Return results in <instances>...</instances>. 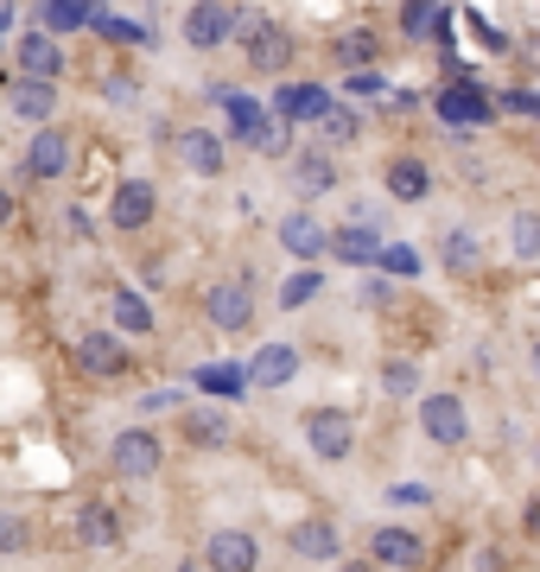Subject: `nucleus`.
Listing matches in <instances>:
<instances>
[{
	"mask_svg": "<svg viewBox=\"0 0 540 572\" xmlns=\"http://www.w3.org/2000/svg\"><path fill=\"white\" fill-rule=\"evenodd\" d=\"M306 439H311L318 458H350L357 426H350V414H337V407H311V414H306Z\"/></svg>",
	"mask_w": 540,
	"mask_h": 572,
	"instance_id": "4",
	"label": "nucleus"
},
{
	"mask_svg": "<svg viewBox=\"0 0 540 572\" xmlns=\"http://www.w3.org/2000/svg\"><path fill=\"white\" fill-rule=\"evenodd\" d=\"M280 115H293V121H325L331 96L325 89H280Z\"/></svg>",
	"mask_w": 540,
	"mask_h": 572,
	"instance_id": "25",
	"label": "nucleus"
},
{
	"mask_svg": "<svg viewBox=\"0 0 540 572\" xmlns=\"http://www.w3.org/2000/svg\"><path fill=\"white\" fill-rule=\"evenodd\" d=\"M103 7L96 0H45V32H77V27H96Z\"/></svg>",
	"mask_w": 540,
	"mask_h": 572,
	"instance_id": "19",
	"label": "nucleus"
},
{
	"mask_svg": "<svg viewBox=\"0 0 540 572\" xmlns=\"http://www.w3.org/2000/svg\"><path fill=\"white\" fill-rule=\"evenodd\" d=\"M369 553H375V566H420V534L413 528H375Z\"/></svg>",
	"mask_w": 540,
	"mask_h": 572,
	"instance_id": "13",
	"label": "nucleus"
},
{
	"mask_svg": "<svg viewBox=\"0 0 540 572\" xmlns=\"http://www.w3.org/2000/svg\"><path fill=\"white\" fill-rule=\"evenodd\" d=\"M534 375H540V343H534Z\"/></svg>",
	"mask_w": 540,
	"mask_h": 572,
	"instance_id": "46",
	"label": "nucleus"
},
{
	"mask_svg": "<svg viewBox=\"0 0 540 572\" xmlns=\"http://www.w3.org/2000/svg\"><path fill=\"white\" fill-rule=\"evenodd\" d=\"M388 191H394L401 204H420V198L433 191V179H426V166H420V159H394V166H388Z\"/></svg>",
	"mask_w": 540,
	"mask_h": 572,
	"instance_id": "21",
	"label": "nucleus"
},
{
	"mask_svg": "<svg viewBox=\"0 0 540 572\" xmlns=\"http://www.w3.org/2000/svg\"><path fill=\"white\" fill-rule=\"evenodd\" d=\"M13 57H20V71H27L32 83H52L57 71H64V52H57V39H52L45 27H39V32H27V39H20V52H13Z\"/></svg>",
	"mask_w": 540,
	"mask_h": 572,
	"instance_id": "8",
	"label": "nucleus"
},
{
	"mask_svg": "<svg viewBox=\"0 0 540 572\" xmlns=\"http://www.w3.org/2000/svg\"><path fill=\"white\" fill-rule=\"evenodd\" d=\"M71 166V140L57 128H39L32 134V147H27V179H57Z\"/></svg>",
	"mask_w": 540,
	"mask_h": 572,
	"instance_id": "9",
	"label": "nucleus"
},
{
	"mask_svg": "<svg viewBox=\"0 0 540 572\" xmlns=\"http://www.w3.org/2000/svg\"><path fill=\"white\" fill-rule=\"evenodd\" d=\"M388 496H394V502H426V484H394Z\"/></svg>",
	"mask_w": 540,
	"mask_h": 572,
	"instance_id": "42",
	"label": "nucleus"
},
{
	"mask_svg": "<svg viewBox=\"0 0 540 572\" xmlns=\"http://www.w3.org/2000/svg\"><path fill=\"white\" fill-rule=\"evenodd\" d=\"M248 375H255L261 389H286V382L299 375V357H293L286 343H267V350H261L255 363H248Z\"/></svg>",
	"mask_w": 540,
	"mask_h": 572,
	"instance_id": "15",
	"label": "nucleus"
},
{
	"mask_svg": "<svg viewBox=\"0 0 540 572\" xmlns=\"http://www.w3.org/2000/svg\"><path fill=\"white\" fill-rule=\"evenodd\" d=\"M438 115H445L452 128H464V121L477 128V121H489V96L477 89V83H452V89L438 96Z\"/></svg>",
	"mask_w": 540,
	"mask_h": 572,
	"instance_id": "11",
	"label": "nucleus"
},
{
	"mask_svg": "<svg viewBox=\"0 0 540 572\" xmlns=\"http://www.w3.org/2000/svg\"><path fill=\"white\" fill-rule=\"evenodd\" d=\"M27 547V521L20 516H0V553H20Z\"/></svg>",
	"mask_w": 540,
	"mask_h": 572,
	"instance_id": "39",
	"label": "nucleus"
},
{
	"mask_svg": "<svg viewBox=\"0 0 540 572\" xmlns=\"http://www.w3.org/2000/svg\"><path fill=\"white\" fill-rule=\"evenodd\" d=\"M184 39H191L198 52H216L223 39H235V7H223V0H198V7L184 13Z\"/></svg>",
	"mask_w": 540,
	"mask_h": 572,
	"instance_id": "3",
	"label": "nucleus"
},
{
	"mask_svg": "<svg viewBox=\"0 0 540 572\" xmlns=\"http://www.w3.org/2000/svg\"><path fill=\"white\" fill-rule=\"evenodd\" d=\"M382 267L388 274H420V255H413L407 242H394V248H382Z\"/></svg>",
	"mask_w": 540,
	"mask_h": 572,
	"instance_id": "37",
	"label": "nucleus"
},
{
	"mask_svg": "<svg viewBox=\"0 0 540 572\" xmlns=\"http://www.w3.org/2000/svg\"><path fill=\"white\" fill-rule=\"evenodd\" d=\"M153 210H159L153 184H147V179H121V184H115V204H108V223H115V230H147V223H153Z\"/></svg>",
	"mask_w": 540,
	"mask_h": 572,
	"instance_id": "5",
	"label": "nucleus"
},
{
	"mask_svg": "<svg viewBox=\"0 0 540 572\" xmlns=\"http://www.w3.org/2000/svg\"><path fill=\"white\" fill-rule=\"evenodd\" d=\"M115 331H128V338H147V331H153V313H147L140 293H115Z\"/></svg>",
	"mask_w": 540,
	"mask_h": 572,
	"instance_id": "26",
	"label": "nucleus"
},
{
	"mask_svg": "<svg viewBox=\"0 0 540 572\" xmlns=\"http://www.w3.org/2000/svg\"><path fill=\"white\" fill-rule=\"evenodd\" d=\"M0 27H7V13H0Z\"/></svg>",
	"mask_w": 540,
	"mask_h": 572,
	"instance_id": "47",
	"label": "nucleus"
},
{
	"mask_svg": "<svg viewBox=\"0 0 540 572\" xmlns=\"http://www.w3.org/2000/svg\"><path fill=\"white\" fill-rule=\"evenodd\" d=\"M77 534H83V547H121V516L103 509V502H83Z\"/></svg>",
	"mask_w": 540,
	"mask_h": 572,
	"instance_id": "16",
	"label": "nucleus"
},
{
	"mask_svg": "<svg viewBox=\"0 0 540 572\" xmlns=\"http://www.w3.org/2000/svg\"><path fill=\"white\" fill-rule=\"evenodd\" d=\"M470 261H477V235L452 230L445 235V267H470Z\"/></svg>",
	"mask_w": 540,
	"mask_h": 572,
	"instance_id": "34",
	"label": "nucleus"
},
{
	"mask_svg": "<svg viewBox=\"0 0 540 572\" xmlns=\"http://www.w3.org/2000/svg\"><path fill=\"white\" fill-rule=\"evenodd\" d=\"M7 216H13V198H7V191H0V230H7Z\"/></svg>",
	"mask_w": 540,
	"mask_h": 572,
	"instance_id": "44",
	"label": "nucleus"
},
{
	"mask_svg": "<svg viewBox=\"0 0 540 572\" xmlns=\"http://www.w3.org/2000/svg\"><path fill=\"white\" fill-rule=\"evenodd\" d=\"M528 534H534V541H540V502H534V509H528Z\"/></svg>",
	"mask_w": 540,
	"mask_h": 572,
	"instance_id": "43",
	"label": "nucleus"
},
{
	"mask_svg": "<svg viewBox=\"0 0 540 572\" xmlns=\"http://www.w3.org/2000/svg\"><path fill=\"white\" fill-rule=\"evenodd\" d=\"M401 27H407V39H433V27H445V13H438V0H407Z\"/></svg>",
	"mask_w": 540,
	"mask_h": 572,
	"instance_id": "29",
	"label": "nucleus"
},
{
	"mask_svg": "<svg viewBox=\"0 0 540 572\" xmlns=\"http://www.w3.org/2000/svg\"><path fill=\"white\" fill-rule=\"evenodd\" d=\"M184 439L204 445V452H216V445H230V420H223V414H184Z\"/></svg>",
	"mask_w": 540,
	"mask_h": 572,
	"instance_id": "27",
	"label": "nucleus"
},
{
	"mask_svg": "<svg viewBox=\"0 0 540 572\" xmlns=\"http://www.w3.org/2000/svg\"><path fill=\"white\" fill-rule=\"evenodd\" d=\"M382 235L375 230H362V223H350V230H331V255L337 261H350V267H369V261H382Z\"/></svg>",
	"mask_w": 540,
	"mask_h": 572,
	"instance_id": "12",
	"label": "nucleus"
},
{
	"mask_svg": "<svg viewBox=\"0 0 540 572\" xmlns=\"http://www.w3.org/2000/svg\"><path fill=\"white\" fill-rule=\"evenodd\" d=\"M293 553L299 560H337V528L331 521H299L293 528Z\"/></svg>",
	"mask_w": 540,
	"mask_h": 572,
	"instance_id": "20",
	"label": "nucleus"
},
{
	"mask_svg": "<svg viewBox=\"0 0 540 572\" xmlns=\"http://www.w3.org/2000/svg\"><path fill=\"white\" fill-rule=\"evenodd\" d=\"M248 382H255V375H248L242 363H204V369H198V389H204V394H223V401H242V394H248Z\"/></svg>",
	"mask_w": 540,
	"mask_h": 572,
	"instance_id": "17",
	"label": "nucleus"
},
{
	"mask_svg": "<svg viewBox=\"0 0 540 572\" xmlns=\"http://www.w3.org/2000/svg\"><path fill=\"white\" fill-rule=\"evenodd\" d=\"M179 153H184V166H191V172H204V179H216V172H223V140H216V134H204V128H184Z\"/></svg>",
	"mask_w": 540,
	"mask_h": 572,
	"instance_id": "14",
	"label": "nucleus"
},
{
	"mask_svg": "<svg viewBox=\"0 0 540 572\" xmlns=\"http://www.w3.org/2000/svg\"><path fill=\"white\" fill-rule=\"evenodd\" d=\"M420 426H426L433 445H464V433H470L458 394H426V401H420Z\"/></svg>",
	"mask_w": 540,
	"mask_h": 572,
	"instance_id": "1",
	"label": "nucleus"
},
{
	"mask_svg": "<svg viewBox=\"0 0 540 572\" xmlns=\"http://www.w3.org/2000/svg\"><path fill=\"white\" fill-rule=\"evenodd\" d=\"M77 363L89 369V375H121V369H128V343L115 338V331H83Z\"/></svg>",
	"mask_w": 540,
	"mask_h": 572,
	"instance_id": "7",
	"label": "nucleus"
},
{
	"mask_svg": "<svg viewBox=\"0 0 540 572\" xmlns=\"http://www.w3.org/2000/svg\"><path fill=\"white\" fill-rule=\"evenodd\" d=\"M343 89H350V96H382V77H375V71H350Z\"/></svg>",
	"mask_w": 540,
	"mask_h": 572,
	"instance_id": "41",
	"label": "nucleus"
},
{
	"mask_svg": "<svg viewBox=\"0 0 540 572\" xmlns=\"http://www.w3.org/2000/svg\"><path fill=\"white\" fill-rule=\"evenodd\" d=\"M96 27H103L108 39H115V45H147V27H134V20H108V13H103Z\"/></svg>",
	"mask_w": 540,
	"mask_h": 572,
	"instance_id": "36",
	"label": "nucleus"
},
{
	"mask_svg": "<svg viewBox=\"0 0 540 572\" xmlns=\"http://www.w3.org/2000/svg\"><path fill=\"white\" fill-rule=\"evenodd\" d=\"M52 108H57V89L52 83H13V115H27V121H52Z\"/></svg>",
	"mask_w": 540,
	"mask_h": 572,
	"instance_id": "23",
	"label": "nucleus"
},
{
	"mask_svg": "<svg viewBox=\"0 0 540 572\" xmlns=\"http://www.w3.org/2000/svg\"><path fill=\"white\" fill-rule=\"evenodd\" d=\"M248 64H255V71H286V64H293V39H286L280 27L261 32L255 45H248Z\"/></svg>",
	"mask_w": 540,
	"mask_h": 572,
	"instance_id": "24",
	"label": "nucleus"
},
{
	"mask_svg": "<svg viewBox=\"0 0 540 572\" xmlns=\"http://www.w3.org/2000/svg\"><path fill=\"white\" fill-rule=\"evenodd\" d=\"M343 572H375V566H369V560H350V566H343Z\"/></svg>",
	"mask_w": 540,
	"mask_h": 572,
	"instance_id": "45",
	"label": "nucleus"
},
{
	"mask_svg": "<svg viewBox=\"0 0 540 572\" xmlns=\"http://www.w3.org/2000/svg\"><path fill=\"white\" fill-rule=\"evenodd\" d=\"M248 318H255V299H248V286H242V280L210 286V325H223V331H242Z\"/></svg>",
	"mask_w": 540,
	"mask_h": 572,
	"instance_id": "10",
	"label": "nucleus"
},
{
	"mask_svg": "<svg viewBox=\"0 0 540 572\" xmlns=\"http://www.w3.org/2000/svg\"><path fill=\"white\" fill-rule=\"evenodd\" d=\"M108 465L121 470V477H153V470L166 465V452H159V433H147V426L121 433V439H115V452H108Z\"/></svg>",
	"mask_w": 540,
	"mask_h": 572,
	"instance_id": "2",
	"label": "nucleus"
},
{
	"mask_svg": "<svg viewBox=\"0 0 540 572\" xmlns=\"http://www.w3.org/2000/svg\"><path fill=\"white\" fill-rule=\"evenodd\" d=\"M325 134H331V140H357V115H350V108H331V115H325Z\"/></svg>",
	"mask_w": 540,
	"mask_h": 572,
	"instance_id": "40",
	"label": "nucleus"
},
{
	"mask_svg": "<svg viewBox=\"0 0 540 572\" xmlns=\"http://www.w3.org/2000/svg\"><path fill=\"white\" fill-rule=\"evenodd\" d=\"M280 242L299 261H311V255H325V248H331V230H318L311 216H286V223H280Z\"/></svg>",
	"mask_w": 540,
	"mask_h": 572,
	"instance_id": "18",
	"label": "nucleus"
},
{
	"mask_svg": "<svg viewBox=\"0 0 540 572\" xmlns=\"http://www.w3.org/2000/svg\"><path fill=\"white\" fill-rule=\"evenodd\" d=\"M502 108H509V115H528V121H540V89H509V96H502Z\"/></svg>",
	"mask_w": 540,
	"mask_h": 572,
	"instance_id": "38",
	"label": "nucleus"
},
{
	"mask_svg": "<svg viewBox=\"0 0 540 572\" xmlns=\"http://www.w3.org/2000/svg\"><path fill=\"white\" fill-rule=\"evenodd\" d=\"M261 32H274V27H267V13H255V7H235V39H242V45H255Z\"/></svg>",
	"mask_w": 540,
	"mask_h": 572,
	"instance_id": "35",
	"label": "nucleus"
},
{
	"mask_svg": "<svg viewBox=\"0 0 540 572\" xmlns=\"http://www.w3.org/2000/svg\"><path fill=\"white\" fill-rule=\"evenodd\" d=\"M223 108H230V128H235V140H248V147H261V134L274 128V121L261 115V103H248V96H223Z\"/></svg>",
	"mask_w": 540,
	"mask_h": 572,
	"instance_id": "22",
	"label": "nucleus"
},
{
	"mask_svg": "<svg viewBox=\"0 0 540 572\" xmlns=\"http://www.w3.org/2000/svg\"><path fill=\"white\" fill-rule=\"evenodd\" d=\"M337 57H343V64H357V71H369L375 39H369V32H350V39H337Z\"/></svg>",
	"mask_w": 540,
	"mask_h": 572,
	"instance_id": "33",
	"label": "nucleus"
},
{
	"mask_svg": "<svg viewBox=\"0 0 540 572\" xmlns=\"http://www.w3.org/2000/svg\"><path fill=\"white\" fill-rule=\"evenodd\" d=\"M204 560H210V572H255L261 547H255V534H242V528H223V534H210Z\"/></svg>",
	"mask_w": 540,
	"mask_h": 572,
	"instance_id": "6",
	"label": "nucleus"
},
{
	"mask_svg": "<svg viewBox=\"0 0 540 572\" xmlns=\"http://www.w3.org/2000/svg\"><path fill=\"white\" fill-rule=\"evenodd\" d=\"M293 179H299L306 198H318V191H331V184H337V172H331V159H325V153H306L299 166H293Z\"/></svg>",
	"mask_w": 540,
	"mask_h": 572,
	"instance_id": "28",
	"label": "nucleus"
},
{
	"mask_svg": "<svg viewBox=\"0 0 540 572\" xmlns=\"http://www.w3.org/2000/svg\"><path fill=\"white\" fill-rule=\"evenodd\" d=\"M382 389L388 394H413V389H420V369H413L407 357H394V363L382 369Z\"/></svg>",
	"mask_w": 540,
	"mask_h": 572,
	"instance_id": "32",
	"label": "nucleus"
},
{
	"mask_svg": "<svg viewBox=\"0 0 540 572\" xmlns=\"http://www.w3.org/2000/svg\"><path fill=\"white\" fill-rule=\"evenodd\" d=\"M318 286H325V280H318V267H299V274H293V280L280 286V306H306Z\"/></svg>",
	"mask_w": 540,
	"mask_h": 572,
	"instance_id": "31",
	"label": "nucleus"
},
{
	"mask_svg": "<svg viewBox=\"0 0 540 572\" xmlns=\"http://www.w3.org/2000/svg\"><path fill=\"white\" fill-rule=\"evenodd\" d=\"M509 248H515L521 261H534V255H540V216H534V210H521V216L509 223Z\"/></svg>",
	"mask_w": 540,
	"mask_h": 572,
	"instance_id": "30",
	"label": "nucleus"
}]
</instances>
